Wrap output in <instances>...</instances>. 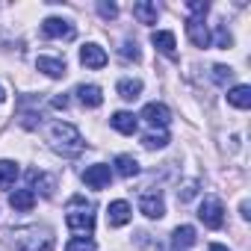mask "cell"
I'll use <instances>...</instances> for the list:
<instances>
[{
    "instance_id": "5",
    "label": "cell",
    "mask_w": 251,
    "mask_h": 251,
    "mask_svg": "<svg viewBox=\"0 0 251 251\" xmlns=\"http://www.w3.org/2000/svg\"><path fill=\"white\" fill-rule=\"evenodd\" d=\"M42 33H45L48 39H65V42H71V39L77 36L74 24H71V21H65V18H45Z\"/></svg>"
},
{
    "instance_id": "12",
    "label": "cell",
    "mask_w": 251,
    "mask_h": 251,
    "mask_svg": "<svg viewBox=\"0 0 251 251\" xmlns=\"http://www.w3.org/2000/svg\"><path fill=\"white\" fill-rule=\"evenodd\" d=\"M109 121H112V127H115L118 133H124V136H133V133H136V127H139L136 115H133V112H127V109L115 112V115H112Z\"/></svg>"
},
{
    "instance_id": "20",
    "label": "cell",
    "mask_w": 251,
    "mask_h": 251,
    "mask_svg": "<svg viewBox=\"0 0 251 251\" xmlns=\"http://www.w3.org/2000/svg\"><path fill=\"white\" fill-rule=\"evenodd\" d=\"M115 172H118L121 177H136V175H139V163H136L130 154H118V157H115Z\"/></svg>"
},
{
    "instance_id": "17",
    "label": "cell",
    "mask_w": 251,
    "mask_h": 251,
    "mask_svg": "<svg viewBox=\"0 0 251 251\" xmlns=\"http://www.w3.org/2000/svg\"><path fill=\"white\" fill-rule=\"evenodd\" d=\"M227 103L236 106V109H248V106H251V86H245V83L233 86V89L227 92Z\"/></svg>"
},
{
    "instance_id": "19",
    "label": "cell",
    "mask_w": 251,
    "mask_h": 251,
    "mask_svg": "<svg viewBox=\"0 0 251 251\" xmlns=\"http://www.w3.org/2000/svg\"><path fill=\"white\" fill-rule=\"evenodd\" d=\"M172 242H175V248H177V251H180V248L195 245V227H192V225H180V227H175Z\"/></svg>"
},
{
    "instance_id": "29",
    "label": "cell",
    "mask_w": 251,
    "mask_h": 251,
    "mask_svg": "<svg viewBox=\"0 0 251 251\" xmlns=\"http://www.w3.org/2000/svg\"><path fill=\"white\" fill-rule=\"evenodd\" d=\"M216 45H219V48H230V45H233V39H230V33H227L225 24H219V30H216Z\"/></svg>"
},
{
    "instance_id": "27",
    "label": "cell",
    "mask_w": 251,
    "mask_h": 251,
    "mask_svg": "<svg viewBox=\"0 0 251 251\" xmlns=\"http://www.w3.org/2000/svg\"><path fill=\"white\" fill-rule=\"evenodd\" d=\"M230 77H233V68H227V65H216V68H213V80H216L219 86H227Z\"/></svg>"
},
{
    "instance_id": "23",
    "label": "cell",
    "mask_w": 251,
    "mask_h": 251,
    "mask_svg": "<svg viewBox=\"0 0 251 251\" xmlns=\"http://www.w3.org/2000/svg\"><path fill=\"white\" fill-rule=\"evenodd\" d=\"M118 95L124 98V100H136L139 95H142V80H118Z\"/></svg>"
},
{
    "instance_id": "9",
    "label": "cell",
    "mask_w": 251,
    "mask_h": 251,
    "mask_svg": "<svg viewBox=\"0 0 251 251\" xmlns=\"http://www.w3.org/2000/svg\"><path fill=\"white\" fill-rule=\"evenodd\" d=\"M186 36L195 48H210V30L204 27V18H186Z\"/></svg>"
},
{
    "instance_id": "30",
    "label": "cell",
    "mask_w": 251,
    "mask_h": 251,
    "mask_svg": "<svg viewBox=\"0 0 251 251\" xmlns=\"http://www.w3.org/2000/svg\"><path fill=\"white\" fill-rule=\"evenodd\" d=\"M98 12H100V18L109 21V18L118 15V6H115V3H106V0H100V3H98Z\"/></svg>"
},
{
    "instance_id": "15",
    "label": "cell",
    "mask_w": 251,
    "mask_h": 251,
    "mask_svg": "<svg viewBox=\"0 0 251 251\" xmlns=\"http://www.w3.org/2000/svg\"><path fill=\"white\" fill-rule=\"evenodd\" d=\"M9 204H12V210H18V213H30V210L36 207V192H33V189H15V192L9 195Z\"/></svg>"
},
{
    "instance_id": "35",
    "label": "cell",
    "mask_w": 251,
    "mask_h": 251,
    "mask_svg": "<svg viewBox=\"0 0 251 251\" xmlns=\"http://www.w3.org/2000/svg\"><path fill=\"white\" fill-rule=\"evenodd\" d=\"M6 100V95H3V86H0V103H3Z\"/></svg>"
},
{
    "instance_id": "1",
    "label": "cell",
    "mask_w": 251,
    "mask_h": 251,
    "mask_svg": "<svg viewBox=\"0 0 251 251\" xmlns=\"http://www.w3.org/2000/svg\"><path fill=\"white\" fill-rule=\"evenodd\" d=\"M48 142L62 157H77L83 151V136H80V130L74 127V124H68V121H53L50 124V127H48Z\"/></svg>"
},
{
    "instance_id": "25",
    "label": "cell",
    "mask_w": 251,
    "mask_h": 251,
    "mask_svg": "<svg viewBox=\"0 0 251 251\" xmlns=\"http://www.w3.org/2000/svg\"><path fill=\"white\" fill-rule=\"evenodd\" d=\"M65 251H98V245H95L89 236H74V239L65 245Z\"/></svg>"
},
{
    "instance_id": "4",
    "label": "cell",
    "mask_w": 251,
    "mask_h": 251,
    "mask_svg": "<svg viewBox=\"0 0 251 251\" xmlns=\"http://www.w3.org/2000/svg\"><path fill=\"white\" fill-rule=\"evenodd\" d=\"M198 219H201L207 227L219 230L222 222H225V207H222V201H219L216 195H207V198L201 201V207H198Z\"/></svg>"
},
{
    "instance_id": "6",
    "label": "cell",
    "mask_w": 251,
    "mask_h": 251,
    "mask_svg": "<svg viewBox=\"0 0 251 251\" xmlns=\"http://www.w3.org/2000/svg\"><path fill=\"white\" fill-rule=\"evenodd\" d=\"M109 180H112V169L103 166V163H95V166H89V169L83 172V183H86L89 189H106Z\"/></svg>"
},
{
    "instance_id": "10",
    "label": "cell",
    "mask_w": 251,
    "mask_h": 251,
    "mask_svg": "<svg viewBox=\"0 0 251 251\" xmlns=\"http://www.w3.org/2000/svg\"><path fill=\"white\" fill-rule=\"evenodd\" d=\"M80 62L86 65V68H103L106 65V50L100 48V45H95V42H89V45H83L80 48Z\"/></svg>"
},
{
    "instance_id": "7",
    "label": "cell",
    "mask_w": 251,
    "mask_h": 251,
    "mask_svg": "<svg viewBox=\"0 0 251 251\" xmlns=\"http://www.w3.org/2000/svg\"><path fill=\"white\" fill-rule=\"evenodd\" d=\"M139 210H142L148 219H163V216H166L163 195H160V192H142V195H139Z\"/></svg>"
},
{
    "instance_id": "16",
    "label": "cell",
    "mask_w": 251,
    "mask_h": 251,
    "mask_svg": "<svg viewBox=\"0 0 251 251\" xmlns=\"http://www.w3.org/2000/svg\"><path fill=\"white\" fill-rule=\"evenodd\" d=\"M36 68L45 71V74L53 77V80L65 77V62H62V59H53V56H39V59H36Z\"/></svg>"
},
{
    "instance_id": "21",
    "label": "cell",
    "mask_w": 251,
    "mask_h": 251,
    "mask_svg": "<svg viewBox=\"0 0 251 251\" xmlns=\"http://www.w3.org/2000/svg\"><path fill=\"white\" fill-rule=\"evenodd\" d=\"M27 177H30V183H33V186H39V192H42V195H53L56 180H53L50 175H45V172H36V169H33Z\"/></svg>"
},
{
    "instance_id": "3",
    "label": "cell",
    "mask_w": 251,
    "mask_h": 251,
    "mask_svg": "<svg viewBox=\"0 0 251 251\" xmlns=\"http://www.w3.org/2000/svg\"><path fill=\"white\" fill-rule=\"evenodd\" d=\"M15 251H53V233L48 227H21L12 230Z\"/></svg>"
},
{
    "instance_id": "32",
    "label": "cell",
    "mask_w": 251,
    "mask_h": 251,
    "mask_svg": "<svg viewBox=\"0 0 251 251\" xmlns=\"http://www.w3.org/2000/svg\"><path fill=\"white\" fill-rule=\"evenodd\" d=\"M50 103H53V109H65V106H68V98H65V95H56Z\"/></svg>"
},
{
    "instance_id": "33",
    "label": "cell",
    "mask_w": 251,
    "mask_h": 251,
    "mask_svg": "<svg viewBox=\"0 0 251 251\" xmlns=\"http://www.w3.org/2000/svg\"><path fill=\"white\" fill-rule=\"evenodd\" d=\"M239 210H242V216H245V219L251 216V213H248V210H251V207H248V201H242V204H239Z\"/></svg>"
},
{
    "instance_id": "28",
    "label": "cell",
    "mask_w": 251,
    "mask_h": 251,
    "mask_svg": "<svg viewBox=\"0 0 251 251\" xmlns=\"http://www.w3.org/2000/svg\"><path fill=\"white\" fill-rule=\"evenodd\" d=\"M195 192H198V183H195V180H189V183H183V189H177V201H180V204H186V201H192V198H195Z\"/></svg>"
},
{
    "instance_id": "18",
    "label": "cell",
    "mask_w": 251,
    "mask_h": 251,
    "mask_svg": "<svg viewBox=\"0 0 251 251\" xmlns=\"http://www.w3.org/2000/svg\"><path fill=\"white\" fill-rule=\"evenodd\" d=\"M133 15H136V21H139V24H157L160 9H157V3L139 0V3H133Z\"/></svg>"
},
{
    "instance_id": "26",
    "label": "cell",
    "mask_w": 251,
    "mask_h": 251,
    "mask_svg": "<svg viewBox=\"0 0 251 251\" xmlns=\"http://www.w3.org/2000/svg\"><path fill=\"white\" fill-rule=\"evenodd\" d=\"M186 9L192 12V18H204V15L210 12V3H207V0H189Z\"/></svg>"
},
{
    "instance_id": "14",
    "label": "cell",
    "mask_w": 251,
    "mask_h": 251,
    "mask_svg": "<svg viewBox=\"0 0 251 251\" xmlns=\"http://www.w3.org/2000/svg\"><path fill=\"white\" fill-rule=\"evenodd\" d=\"M151 45H154L160 53H166V56L175 59V48H177L175 33H169V30H157V33H151Z\"/></svg>"
},
{
    "instance_id": "13",
    "label": "cell",
    "mask_w": 251,
    "mask_h": 251,
    "mask_svg": "<svg viewBox=\"0 0 251 251\" xmlns=\"http://www.w3.org/2000/svg\"><path fill=\"white\" fill-rule=\"evenodd\" d=\"M74 95H77V98H80V103H83V106H89V109H95V106H100V103H103L100 89H98V86H92V83H89V86H86V83H80V86L74 89Z\"/></svg>"
},
{
    "instance_id": "22",
    "label": "cell",
    "mask_w": 251,
    "mask_h": 251,
    "mask_svg": "<svg viewBox=\"0 0 251 251\" xmlns=\"http://www.w3.org/2000/svg\"><path fill=\"white\" fill-rule=\"evenodd\" d=\"M18 177V163L12 160H0V189H9Z\"/></svg>"
},
{
    "instance_id": "24",
    "label": "cell",
    "mask_w": 251,
    "mask_h": 251,
    "mask_svg": "<svg viewBox=\"0 0 251 251\" xmlns=\"http://www.w3.org/2000/svg\"><path fill=\"white\" fill-rule=\"evenodd\" d=\"M142 145L148 148V151H157V148H166L169 145V133L166 130H151L145 139H142Z\"/></svg>"
},
{
    "instance_id": "2",
    "label": "cell",
    "mask_w": 251,
    "mask_h": 251,
    "mask_svg": "<svg viewBox=\"0 0 251 251\" xmlns=\"http://www.w3.org/2000/svg\"><path fill=\"white\" fill-rule=\"evenodd\" d=\"M65 222L74 233H92L95 230V204L83 195H74L65 207Z\"/></svg>"
},
{
    "instance_id": "31",
    "label": "cell",
    "mask_w": 251,
    "mask_h": 251,
    "mask_svg": "<svg viewBox=\"0 0 251 251\" xmlns=\"http://www.w3.org/2000/svg\"><path fill=\"white\" fill-rule=\"evenodd\" d=\"M121 56H124V59H139L136 42H124V45H121Z\"/></svg>"
},
{
    "instance_id": "8",
    "label": "cell",
    "mask_w": 251,
    "mask_h": 251,
    "mask_svg": "<svg viewBox=\"0 0 251 251\" xmlns=\"http://www.w3.org/2000/svg\"><path fill=\"white\" fill-rule=\"evenodd\" d=\"M142 118L151 124V127H160V130H163L166 124L172 121V112H169V106H166V103H157V100H154V103H145Z\"/></svg>"
},
{
    "instance_id": "11",
    "label": "cell",
    "mask_w": 251,
    "mask_h": 251,
    "mask_svg": "<svg viewBox=\"0 0 251 251\" xmlns=\"http://www.w3.org/2000/svg\"><path fill=\"white\" fill-rule=\"evenodd\" d=\"M130 216H133V210H130V204H127V201H112V204L106 207V222H109V227H121V225H127V222H130Z\"/></svg>"
},
{
    "instance_id": "34",
    "label": "cell",
    "mask_w": 251,
    "mask_h": 251,
    "mask_svg": "<svg viewBox=\"0 0 251 251\" xmlns=\"http://www.w3.org/2000/svg\"><path fill=\"white\" fill-rule=\"evenodd\" d=\"M210 251H230V248H225V245H219V242H213V245H210Z\"/></svg>"
}]
</instances>
